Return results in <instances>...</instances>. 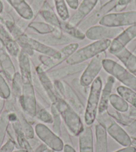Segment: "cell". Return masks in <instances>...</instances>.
<instances>
[{
  "mask_svg": "<svg viewBox=\"0 0 136 152\" xmlns=\"http://www.w3.org/2000/svg\"><path fill=\"white\" fill-rule=\"evenodd\" d=\"M7 28L14 39L18 42L19 45L21 48V50L26 51L29 57L34 56V51H37L42 55L50 56L52 58H55L59 55V51L29 36L16 23Z\"/></svg>",
  "mask_w": 136,
  "mask_h": 152,
  "instance_id": "cell-1",
  "label": "cell"
},
{
  "mask_svg": "<svg viewBox=\"0 0 136 152\" xmlns=\"http://www.w3.org/2000/svg\"><path fill=\"white\" fill-rule=\"evenodd\" d=\"M57 109L60 113L63 123L72 135L78 137L84 129L80 115L75 112L64 99L59 98L56 103Z\"/></svg>",
  "mask_w": 136,
  "mask_h": 152,
  "instance_id": "cell-2",
  "label": "cell"
},
{
  "mask_svg": "<svg viewBox=\"0 0 136 152\" xmlns=\"http://www.w3.org/2000/svg\"><path fill=\"white\" fill-rule=\"evenodd\" d=\"M102 88V79L100 76H98L90 86L87 99V104L84 112V121L86 126H91L96 120Z\"/></svg>",
  "mask_w": 136,
  "mask_h": 152,
  "instance_id": "cell-3",
  "label": "cell"
},
{
  "mask_svg": "<svg viewBox=\"0 0 136 152\" xmlns=\"http://www.w3.org/2000/svg\"><path fill=\"white\" fill-rule=\"evenodd\" d=\"M111 40L105 39L96 41L80 49H78L66 62L68 65H74L86 62L89 59H92L98 54L108 50L111 45Z\"/></svg>",
  "mask_w": 136,
  "mask_h": 152,
  "instance_id": "cell-4",
  "label": "cell"
},
{
  "mask_svg": "<svg viewBox=\"0 0 136 152\" xmlns=\"http://www.w3.org/2000/svg\"><path fill=\"white\" fill-rule=\"evenodd\" d=\"M103 68L107 74L123 83L124 86L136 92V76L118 62L106 58L103 61Z\"/></svg>",
  "mask_w": 136,
  "mask_h": 152,
  "instance_id": "cell-5",
  "label": "cell"
},
{
  "mask_svg": "<svg viewBox=\"0 0 136 152\" xmlns=\"http://www.w3.org/2000/svg\"><path fill=\"white\" fill-rule=\"evenodd\" d=\"M34 130L37 137L49 149L57 152H60L64 150L65 144L61 137L44 124H36Z\"/></svg>",
  "mask_w": 136,
  "mask_h": 152,
  "instance_id": "cell-6",
  "label": "cell"
},
{
  "mask_svg": "<svg viewBox=\"0 0 136 152\" xmlns=\"http://www.w3.org/2000/svg\"><path fill=\"white\" fill-rule=\"evenodd\" d=\"M99 25L111 28H123L136 24V12L110 13L99 21Z\"/></svg>",
  "mask_w": 136,
  "mask_h": 152,
  "instance_id": "cell-7",
  "label": "cell"
},
{
  "mask_svg": "<svg viewBox=\"0 0 136 152\" xmlns=\"http://www.w3.org/2000/svg\"><path fill=\"white\" fill-rule=\"evenodd\" d=\"M106 52L103 51L91 59L80 77V81L81 85L85 87H89L91 85L103 68V61L106 59Z\"/></svg>",
  "mask_w": 136,
  "mask_h": 152,
  "instance_id": "cell-8",
  "label": "cell"
},
{
  "mask_svg": "<svg viewBox=\"0 0 136 152\" xmlns=\"http://www.w3.org/2000/svg\"><path fill=\"white\" fill-rule=\"evenodd\" d=\"M79 48L78 43H73L66 45L59 51L60 55L56 59L51 58L50 56L41 55L38 57V59L41 63V66L46 72L52 69L54 67L60 65L64 61H66Z\"/></svg>",
  "mask_w": 136,
  "mask_h": 152,
  "instance_id": "cell-9",
  "label": "cell"
},
{
  "mask_svg": "<svg viewBox=\"0 0 136 152\" xmlns=\"http://www.w3.org/2000/svg\"><path fill=\"white\" fill-rule=\"evenodd\" d=\"M118 0H109L98 9L92 12L78 26L81 31L85 32L87 29L96 25L105 15L115 9Z\"/></svg>",
  "mask_w": 136,
  "mask_h": 152,
  "instance_id": "cell-10",
  "label": "cell"
},
{
  "mask_svg": "<svg viewBox=\"0 0 136 152\" xmlns=\"http://www.w3.org/2000/svg\"><path fill=\"white\" fill-rule=\"evenodd\" d=\"M124 30L123 28H111L102 25L94 26L85 31L86 37L91 41L113 39Z\"/></svg>",
  "mask_w": 136,
  "mask_h": 152,
  "instance_id": "cell-11",
  "label": "cell"
},
{
  "mask_svg": "<svg viewBox=\"0 0 136 152\" xmlns=\"http://www.w3.org/2000/svg\"><path fill=\"white\" fill-rule=\"evenodd\" d=\"M136 37V24L128 27L116 38L111 40L108 50L113 55L121 49L126 48V45Z\"/></svg>",
  "mask_w": 136,
  "mask_h": 152,
  "instance_id": "cell-12",
  "label": "cell"
},
{
  "mask_svg": "<svg viewBox=\"0 0 136 152\" xmlns=\"http://www.w3.org/2000/svg\"><path fill=\"white\" fill-rule=\"evenodd\" d=\"M99 0H83L79 5L76 12L67 21L72 25L78 27L92 12Z\"/></svg>",
  "mask_w": 136,
  "mask_h": 152,
  "instance_id": "cell-13",
  "label": "cell"
},
{
  "mask_svg": "<svg viewBox=\"0 0 136 152\" xmlns=\"http://www.w3.org/2000/svg\"><path fill=\"white\" fill-rule=\"evenodd\" d=\"M88 64V63H86V62H83V63L78 64L68 65L67 66H65L61 67V68L50 70L47 73L49 77L52 81L61 80L62 79L65 77L83 72V70L86 69Z\"/></svg>",
  "mask_w": 136,
  "mask_h": 152,
  "instance_id": "cell-14",
  "label": "cell"
},
{
  "mask_svg": "<svg viewBox=\"0 0 136 152\" xmlns=\"http://www.w3.org/2000/svg\"><path fill=\"white\" fill-rule=\"evenodd\" d=\"M29 36L35 38L44 44L47 45L50 47L61 45H68L70 43H76L78 42L74 38L71 37L68 35L64 34L61 37L55 36L53 34L48 35H39L35 34H29Z\"/></svg>",
  "mask_w": 136,
  "mask_h": 152,
  "instance_id": "cell-15",
  "label": "cell"
},
{
  "mask_svg": "<svg viewBox=\"0 0 136 152\" xmlns=\"http://www.w3.org/2000/svg\"><path fill=\"white\" fill-rule=\"evenodd\" d=\"M34 69L38 78H39L41 84H42V87L44 89L49 99H50L51 104L56 103L59 98L56 94L53 81L49 77L48 73L42 68L41 65L35 67Z\"/></svg>",
  "mask_w": 136,
  "mask_h": 152,
  "instance_id": "cell-16",
  "label": "cell"
},
{
  "mask_svg": "<svg viewBox=\"0 0 136 152\" xmlns=\"http://www.w3.org/2000/svg\"><path fill=\"white\" fill-rule=\"evenodd\" d=\"M107 134L110 135L114 140L124 147L132 145L131 137L126 130L116 121L107 127Z\"/></svg>",
  "mask_w": 136,
  "mask_h": 152,
  "instance_id": "cell-17",
  "label": "cell"
},
{
  "mask_svg": "<svg viewBox=\"0 0 136 152\" xmlns=\"http://www.w3.org/2000/svg\"><path fill=\"white\" fill-rule=\"evenodd\" d=\"M65 87L64 99L79 115H84L85 106L76 91L66 81H64Z\"/></svg>",
  "mask_w": 136,
  "mask_h": 152,
  "instance_id": "cell-18",
  "label": "cell"
},
{
  "mask_svg": "<svg viewBox=\"0 0 136 152\" xmlns=\"http://www.w3.org/2000/svg\"><path fill=\"white\" fill-rule=\"evenodd\" d=\"M0 42L11 56L15 58L18 57L21 51L20 46L11 35L9 31H7L1 23H0Z\"/></svg>",
  "mask_w": 136,
  "mask_h": 152,
  "instance_id": "cell-19",
  "label": "cell"
},
{
  "mask_svg": "<svg viewBox=\"0 0 136 152\" xmlns=\"http://www.w3.org/2000/svg\"><path fill=\"white\" fill-rule=\"evenodd\" d=\"M116 82V79L112 76H108L105 86L102 88L101 97L98 109V113H102L107 112L109 106H110V98L111 95L112 94V89L114 84Z\"/></svg>",
  "mask_w": 136,
  "mask_h": 152,
  "instance_id": "cell-20",
  "label": "cell"
},
{
  "mask_svg": "<svg viewBox=\"0 0 136 152\" xmlns=\"http://www.w3.org/2000/svg\"><path fill=\"white\" fill-rule=\"evenodd\" d=\"M126 68L132 74L136 76V56L131 52L128 49L124 48L113 54Z\"/></svg>",
  "mask_w": 136,
  "mask_h": 152,
  "instance_id": "cell-21",
  "label": "cell"
},
{
  "mask_svg": "<svg viewBox=\"0 0 136 152\" xmlns=\"http://www.w3.org/2000/svg\"><path fill=\"white\" fill-rule=\"evenodd\" d=\"M38 15H39L47 23L61 30L60 18L48 1H45Z\"/></svg>",
  "mask_w": 136,
  "mask_h": 152,
  "instance_id": "cell-22",
  "label": "cell"
},
{
  "mask_svg": "<svg viewBox=\"0 0 136 152\" xmlns=\"http://www.w3.org/2000/svg\"><path fill=\"white\" fill-rule=\"evenodd\" d=\"M28 29L35 31L39 35L53 34L55 36L61 37L64 34L61 29H58L50 24L43 21H30L28 26Z\"/></svg>",
  "mask_w": 136,
  "mask_h": 152,
  "instance_id": "cell-23",
  "label": "cell"
},
{
  "mask_svg": "<svg viewBox=\"0 0 136 152\" xmlns=\"http://www.w3.org/2000/svg\"><path fill=\"white\" fill-rule=\"evenodd\" d=\"M78 137L80 152H94L93 131L90 126H86Z\"/></svg>",
  "mask_w": 136,
  "mask_h": 152,
  "instance_id": "cell-24",
  "label": "cell"
},
{
  "mask_svg": "<svg viewBox=\"0 0 136 152\" xmlns=\"http://www.w3.org/2000/svg\"><path fill=\"white\" fill-rule=\"evenodd\" d=\"M0 64L4 74L10 81H12L13 76L15 74V69L10 56L4 45L0 42Z\"/></svg>",
  "mask_w": 136,
  "mask_h": 152,
  "instance_id": "cell-25",
  "label": "cell"
},
{
  "mask_svg": "<svg viewBox=\"0 0 136 152\" xmlns=\"http://www.w3.org/2000/svg\"><path fill=\"white\" fill-rule=\"evenodd\" d=\"M18 14L27 21L32 20L34 18L32 10L26 0H6Z\"/></svg>",
  "mask_w": 136,
  "mask_h": 152,
  "instance_id": "cell-26",
  "label": "cell"
},
{
  "mask_svg": "<svg viewBox=\"0 0 136 152\" xmlns=\"http://www.w3.org/2000/svg\"><path fill=\"white\" fill-rule=\"evenodd\" d=\"M96 131V152H107V132L104 127L97 124L95 127Z\"/></svg>",
  "mask_w": 136,
  "mask_h": 152,
  "instance_id": "cell-27",
  "label": "cell"
},
{
  "mask_svg": "<svg viewBox=\"0 0 136 152\" xmlns=\"http://www.w3.org/2000/svg\"><path fill=\"white\" fill-rule=\"evenodd\" d=\"M12 112H15L17 113L18 118V124L20 125L21 129L23 130L26 136L28 138L29 140L33 139L35 137V130L33 127H32L31 124L28 120V118L26 115L25 113L21 110V107H16L15 109L12 111Z\"/></svg>",
  "mask_w": 136,
  "mask_h": 152,
  "instance_id": "cell-28",
  "label": "cell"
},
{
  "mask_svg": "<svg viewBox=\"0 0 136 152\" xmlns=\"http://www.w3.org/2000/svg\"><path fill=\"white\" fill-rule=\"evenodd\" d=\"M12 125L16 133L18 148L26 151V152H34V149L32 148L29 140L26 136L25 134L23 133V130L21 129L18 122L13 123Z\"/></svg>",
  "mask_w": 136,
  "mask_h": 152,
  "instance_id": "cell-29",
  "label": "cell"
},
{
  "mask_svg": "<svg viewBox=\"0 0 136 152\" xmlns=\"http://www.w3.org/2000/svg\"><path fill=\"white\" fill-rule=\"evenodd\" d=\"M61 28L64 34L74 38L78 42L83 40L86 38L85 32L81 31L78 27L70 24L67 21L61 20Z\"/></svg>",
  "mask_w": 136,
  "mask_h": 152,
  "instance_id": "cell-30",
  "label": "cell"
},
{
  "mask_svg": "<svg viewBox=\"0 0 136 152\" xmlns=\"http://www.w3.org/2000/svg\"><path fill=\"white\" fill-rule=\"evenodd\" d=\"M12 96L14 102L19 105L20 100L22 95L23 83L20 73L16 72L12 79Z\"/></svg>",
  "mask_w": 136,
  "mask_h": 152,
  "instance_id": "cell-31",
  "label": "cell"
},
{
  "mask_svg": "<svg viewBox=\"0 0 136 152\" xmlns=\"http://www.w3.org/2000/svg\"><path fill=\"white\" fill-rule=\"evenodd\" d=\"M107 112L110 114L111 118L114 119V121H115L116 123H118V124L120 125V126H122L124 127L128 126V125L129 124H131L133 120L135 119L130 118V117L126 115L125 113L118 112V111L113 109L112 107L109 106Z\"/></svg>",
  "mask_w": 136,
  "mask_h": 152,
  "instance_id": "cell-32",
  "label": "cell"
},
{
  "mask_svg": "<svg viewBox=\"0 0 136 152\" xmlns=\"http://www.w3.org/2000/svg\"><path fill=\"white\" fill-rule=\"evenodd\" d=\"M110 104L113 109L122 113H126L129 109V104L119 95L113 94L110 98Z\"/></svg>",
  "mask_w": 136,
  "mask_h": 152,
  "instance_id": "cell-33",
  "label": "cell"
},
{
  "mask_svg": "<svg viewBox=\"0 0 136 152\" xmlns=\"http://www.w3.org/2000/svg\"><path fill=\"white\" fill-rule=\"evenodd\" d=\"M117 92L128 104L136 108V92L124 86H119L117 88Z\"/></svg>",
  "mask_w": 136,
  "mask_h": 152,
  "instance_id": "cell-34",
  "label": "cell"
},
{
  "mask_svg": "<svg viewBox=\"0 0 136 152\" xmlns=\"http://www.w3.org/2000/svg\"><path fill=\"white\" fill-rule=\"evenodd\" d=\"M35 118L38 121L42 122L43 124H52L53 123L52 115H51V112H48L44 105L39 102H37Z\"/></svg>",
  "mask_w": 136,
  "mask_h": 152,
  "instance_id": "cell-35",
  "label": "cell"
},
{
  "mask_svg": "<svg viewBox=\"0 0 136 152\" xmlns=\"http://www.w3.org/2000/svg\"><path fill=\"white\" fill-rule=\"evenodd\" d=\"M50 112H51V115H52V119H53V123H52L53 131L59 136L60 131H61V127L62 125V119L60 115V113H59L58 109H57L56 105L55 104H51Z\"/></svg>",
  "mask_w": 136,
  "mask_h": 152,
  "instance_id": "cell-36",
  "label": "cell"
},
{
  "mask_svg": "<svg viewBox=\"0 0 136 152\" xmlns=\"http://www.w3.org/2000/svg\"><path fill=\"white\" fill-rule=\"evenodd\" d=\"M57 14L61 20L67 21L70 18L69 10L66 0H53Z\"/></svg>",
  "mask_w": 136,
  "mask_h": 152,
  "instance_id": "cell-37",
  "label": "cell"
},
{
  "mask_svg": "<svg viewBox=\"0 0 136 152\" xmlns=\"http://www.w3.org/2000/svg\"><path fill=\"white\" fill-rule=\"evenodd\" d=\"M96 120L99 124L104 127L106 129L115 122L114 119L111 118L107 112H105L102 113H97Z\"/></svg>",
  "mask_w": 136,
  "mask_h": 152,
  "instance_id": "cell-38",
  "label": "cell"
},
{
  "mask_svg": "<svg viewBox=\"0 0 136 152\" xmlns=\"http://www.w3.org/2000/svg\"><path fill=\"white\" fill-rule=\"evenodd\" d=\"M11 90L9 86L5 82L4 79L0 75V96L2 98L7 99L10 96Z\"/></svg>",
  "mask_w": 136,
  "mask_h": 152,
  "instance_id": "cell-39",
  "label": "cell"
},
{
  "mask_svg": "<svg viewBox=\"0 0 136 152\" xmlns=\"http://www.w3.org/2000/svg\"><path fill=\"white\" fill-rule=\"evenodd\" d=\"M53 81L54 88H55L56 94L58 98L64 99L65 97V87L64 81L55 80Z\"/></svg>",
  "mask_w": 136,
  "mask_h": 152,
  "instance_id": "cell-40",
  "label": "cell"
},
{
  "mask_svg": "<svg viewBox=\"0 0 136 152\" xmlns=\"http://www.w3.org/2000/svg\"><path fill=\"white\" fill-rule=\"evenodd\" d=\"M69 134L70 133L68 131L66 126H65V124L64 123H62L59 137H61V139L63 141L65 144H69L72 145V138H71Z\"/></svg>",
  "mask_w": 136,
  "mask_h": 152,
  "instance_id": "cell-41",
  "label": "cell"
},
{
  "mask_svg": "<svg viewBox=\"0 0 136 152\" xmlns=\"http://www.w3.org/2000/svg\"><path fill=\"white\" fill-rule=\"evenodd\" d=\"M72 83L75 88L80 92V93L83 96L88 97L89 92V89H90V87H85L81 85L80 83V81L78 79H75L72 81Z\"/></svg>",
  "mask_w": 136,
  "mask_h": 152,
  "instance_id": "cell-42",
  "label": "cell"
},
{
  "mask_svg": "<svg viewBox=\"0 0 136 152\" xmlns=\"http://www.w3.org/2000/svg\"><path fill=\"white\" fill-rule=\"evenodd\" d=\"M46 1H48V0H32L29 5H30L32 12L34 13V18L39 14L40 10H42Z\"/></svg>",
  "mask_w": 136,
  "mask_h": 152,
  "instance_id": "cell-43",
  "label": "cell"
},
{
  "mask_svg": "<svg viewBox=\"0 0 136 152\" xmlns=\"http://www.w3.org/2000/svg\"><path fill=\"white\" fill-rule=\"evenodd\" d=\"M132 1L133 0H118L116 6L114 10H116V12H121L126 9L127 5Z\"/></svg>",
  "mask_w": 136,
  "mask_h": 152,
  "instance_id": "cell-44",
  "label": "cell"
},
{
  "mask_svg": "<svg viewBox=\"0 0 136 152\" xmlns=\"http://www.w3.org/2000/svg\"><path fill=\"white\" fill-rule=\"evenodd\" d=\"M15 146H17L15 143L12 140H10L5 143V145L3 147L1 152H12L14 150Z\"/></svg>",
  "mask_w": 136,
  "mask_h": 152,
  "instance_id": "cell-45",
  "label": "cell"
},
{
  "mask_svg": "<svg viewBox=\"0 0 136 152\" xmlns=\"http://www.w3.org/2000/svg\"><path fill=\"white\" fill-rule=\"evenodd\" d=\"M125 130L129 135H133L136 132V118H135L131 124L125 127Z\"/></svg>",
  "mask_w": 136,
  "mask_h": 152,
  "instance_id": "cell-46",
  "label": "cell"
},
{
  "mask_svg": "<svg viewBox=\"0 0 136 152\" xmlns=\"http://www.w3.org/2000/svg\"><path fill=\"white\" fill-rule=\"evenodd\" d=\"M66 1L68 6L73 10H77L79 5H80L79 0H66Z\"/></svg>",
  "mask_w": 136,
  "mask_h": 152,
  "instance_id": "cell-47",
  "label": "cell"
},
{
  "mask_svg": "<svg viewBox=\"0 0 136 152\" xmlns=\"http://www.w3.org/2000/svg\"><path fill=\"white\" fill-rule=\"evenodd\" d=\"M125 113L129 117H130V118H136V108L131 105V106L129 107L128 110H127Z\"/></svg>",
  "mask_w": 136,
  "mask_h": 152,
  "instance_id": "cell-48",
  "label": "cell"
},
{
  "mask_svg": "<svg viewBox=\"0 0 136 152\" xmlns=\"http://www.w3.org/2000/svg\"><path fill=\"white\" fill-rule=\"evenodd\" d=\"M136 149L134 146H129V147H125L122 149H119V150H117L113 152H135Z\"/></svg>",
  "mask_w": 136,
  "mask_h": 152,
  "instance_id": "cell-49",
  "label": "cell"
},
{
  "mask_svg": "<svg viewBox=\"0 0 136 152\" xmlns=\"http://www.w3.org/2000/svg\"><path fill=\"white\" fill-rule=\"evenodd\" d=\"M63 150L64 152H76L75 149L73 148V146L69 144H65Z\"/></svg>",
  "mask_w": 136,
  "mask_h": 152,
  "instance_id": "cell-50",
  "label": "cell"
},
{
  "mask_svg": "<svg viewBox=\"0 0 136 152\" xmlns=\"http://www.w3.org/2000/svg\"><path fill=\"white\" fill-rule=\"evenodd\" d=\"M131 139H132V145H134V147L136 149V138L134 137H131ZM136 152V151H135Z\"/></svg>",
  "mask_w": 136,
  "mask_h": 152,
  "instance_id": "cell-51",
  "label": "cell"
},
{
  "mask_svg": "<svg viewBox=\"0 0 136 152\" xmlns=\"http://www.w3.org/2000/svg\"><path fill=\"white\" fill-rule=\"evenodd\" d=\"M3 10H4V5H3L2 2L0 1V13H2Z\"/></svg>",
  "mask_w": 136,
  "mask_h": 152,
  "instance_id": "cell-52",
  "label": "cell"
},
{
  "mask_svg": "<svg viewBox=\"0 0 136 152\" xmlns=\"http://www.w3.org/2000/svg\"><path fill=\"white\" fill-rule=\"evenodd\" d=\"M12 152H26V151L23 150H21V149H20V150H17V151H12Z\"/></svg>",
  "mask_w": 136,
  "mask_h": 152,
  "instance_id": "cell-53",
  "label": "cell"
},
{
  "mask_svg": "<svg viewBox=\"0 0 136 152\" xmlns=\"http://www.w3.org/2000/svg\"><path fill=\"white\" fill-rule=\"evenodd\" d=\"M134 54V55H135L136 56V47L135 48V49L134 50V51H133V52H132Z\"/></svg>",
  "mask_w": 136,
  "mask_h": 152,
  "instance_id": "cell-54",
  "label": "cell"
},
{
  "mask_svg": "<svg viewBox=\"0 0 136 152\" xmlns=\"http://www.w3.org/2000/svg\"><path fill=\"white\" fill-rule=\"evenodd\" d=\"M45 152H54V151L50 150V149H48V150L47 151H46Z\"/></svg>",
  "mask_w": 136,
  "mask_h": 152,
  "instance_id": "cell-55",
  "label": "cell"
},
{
  "mask_svg": "<svg viewBox=\"0 0 136 152\" xmlns=\"http://www.w3.org/2000/svg\"><path fill=\"white\" fill-rule=\"evenodd\" d=\"M81 1H83V0H79V1H80V2Z\"/></svg>",
  "mask_w": 136,
  "mask_h": 152,
  "instance_id": "cell-56",
  "label": "cell"
}]
</instances>
